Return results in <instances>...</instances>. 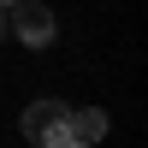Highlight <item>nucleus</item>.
I'll list each match as a JSON object with an SVG mask.
<instances>
[{"instance_id": "nucleus-3", "label": "nucleus", "mask_w": 148, "mask_h": 148, "mask_svg": "<svg viewBox=\"0 0 148 148\" xmlns=\"http://www.w3.org/2000/svg\"><path fill=\"white\" fill-rule=\"evenodd\" d=\"M107 136V113H95V107H71V142H101Z\"/></svg>"}, {"instance_id": "nucleus-6", "label": "nucleus", "mask_w": 148, "mask_h": 148, "mask_svg": "<svg viewBox=\"0 0 148 148\" xmlns=\"http://www.w3.org/2000/svg\"><path fill=\"white\" fill-rule=\"evenodd\" d=\"M6 6H12V0H6Z\"/></svg>"}, {"instance_id": "nucleus-2", "label": "nucleus", "mask_w": 148, "mask_h": 148, "mask_svg": "<svg viewBox=\"0 0 148 148\" xmlns=\"http://www.w3.org/2000/svg\"><path fill=\"white\" fill-rule=\"evenodd\" d=\"M6 30H18L24 47H47L53 42V12H47L42 0H12L6 6Z\"/></svg>"}, {"instance_id": "nucleus-5", "label": "nucleus", "mask_w": 148, "mask_h": 148, "mask_svg": "<svg viewBox=\"0 0 148 148\" xmlns=\"http://www.w3.org/2000/svg\"><path fill=\"white\" fill-rule=\"evenodd\" d=\"M59 148H89V142H59Z\"/></svg>"}, {"instance_id": "nucleus-4", "label": "nucleus", "mask_w": 148, "mask_h": 148, "mask_svg": "<svg viewBox=\"0 0 148 148\" xmlns=\"http://www.w3.org/2000/svg\"><path fill=\"white\" fill-rule=\"evenodd\" d=\"M6 36H12V30H6V0H0V42H6Z\"/></svg>"}, {"instance_id": "nucleus-1", "label": "nucleus", "mask_w": 148, "mask_h": 148, "mask_svg": "<svg viewBox=\"0 0 148 148\" xmlns=\"http://www.w3.org/2000/svg\"><path fill=\"white\" fill-rule=\"evenodd\" d=\"M24 136H30L36 148L71 142V107H65V101H36V107H24Z\"/></svg>"}]
</instances>
